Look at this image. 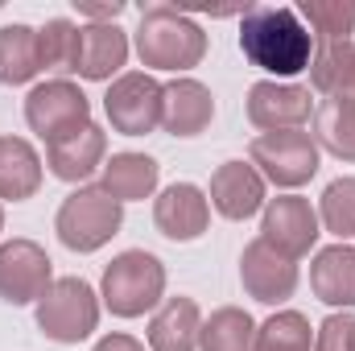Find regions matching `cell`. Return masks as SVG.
Here are the masks:
<instances>
[{"instance_id": "obj_22", "label": "cell", "mask_w": 355, "mask_h": 351, "mask_svg": "<svg viewBox=\"0 0 355 351\" xmlns=\"http://www.w3.org/2000/svg\"><path fill=\"white\" fill-rule=\"evenodd\" d=\"M310 87L322 91L327 99H347V103H355V42L314 46Z\"/></svg>"}, {"instance_id": "obj_3", "label": "cell", "mask_w": 355, "mask_h": 351, "mask_svg": "<svg viewBox=\"0 0 355 351\" xmlns=\"http://www.w3.org/2000/svg\"><path fill=\"white\" fill-rule=\"evenodd\" d=\"M99 298L116 318H141L157 310L166 298V264L145 248H128L103 268Z\"/></svg>"}, {"instance_id": "obj_24", "label": "cell", "mask_w": 355, "mask_h": 351, "mask_svg": "<svg viewBox=\"0 0 355 351\" xmlns=\"http://www.w3.org/2000/svg\"><path fill=\"white\" fill-rule=\"evenodd\" d=\"M198 351H257L252 314L240 306H219L198 331Z\"/></svg>"}, {"instance_id": "obj_25", "label": "cell", "mask_w": 355, "mask_h": 351, "mask_svg": "<svg viewBox=\"0 0 355 351\" xmlns=\"http://www.w3.org/2000/svg\"><path fill=\"white\" fill-rule=\"evenodd\" d=\"M314 145H322L339 162H355V103H347V99H322L318 103Z\"/></svg>"}, {"instance_id": "obj_16", "label": "cell", "mask_w": 355, "mask_h": 351, "mask_svg": "<svg viewBox=\"0 0 355 351\" xmlns=\"http://www.w3.org/2000/svg\"><path fill=\"white\" fill-rule=\"evenodd\" d=\"M103 153H107V137L99 124H87L54 145H46V166L50 174L62 178V182H83L95 170H103Z\"/></svg>"}, {"instance_id": "obj_23", "label": "cell", "mask_w": 355, "mask_h": 351, "mask_svg": "<svg viewBox=\"0 0 355 351\" xmlns=\"http://www.w3.org/2000/svg\"><path fill=\"white\" fill-rule=\"evenodd\" d=\"M42 71V50H37V29L12 21L0 29V83L21 87Z\"/></svg>"}, {"instance_id": "obj_7", "label": "cell", "mask_w": 355, "mask_h": 351, "mask_svg": "<svg viewBox=\"0 0 355 351\" xmlns=\"http://www.w3.org/2000/svg\"><path fill=\"white\" fill-rule=\"evenodd\" d=\"M25 120L46 145H54L91 124V99L67 79H50L25 95Z\"/></svg>"}, {"instance_id": "obj_8", "label": "cell", "mask_w": 355, "mask_h": 351, "mask_svg": "<svg viewBox=\"0 0 355 351\" xmlns=\"http://www.w3.org/2000/svg\"><path fill=\"white\" fill-rule=\"evenodd\" d=\"M162 95H166V87H162L153 75L128 71V75H120V79L107 87L103 112H107V120H112L116 132H124V137H145V132H153V128L162 124Z\"/></svg>"}, {"instance_id": "obj_14", "label": "cell", "mask_w": 355, "mask_h": 351, "mask_svg": "<svg viewBox=\"0 0 355 351\" xmlns=\"http://www.w3.org/2000/svg\"><path fill=\"white\" fill-rule=\"evenodd\" d=\"M265 178L257 174L252 162H223L211 174V207L223 219H248L265 207Z\"/></svg>"}, {"instance_id": "obj_9", "label": "cell", "mask_w": 355, "mask_h": 351, "mask_svg": "<svg viewBox=\"0 0 355 351\" xmlns=\"http://www.w3.org/2000/svg\"><path fill=\"white\" fill-rule=\"evenodd\" d=\"M54 285V261L33 240H8L0 244V302L29 306L42 302Z\"/></svg>"}, {"instance_id": "obj_11", "label": "cell", "mask_w": 355, "mask_h": 351, "mask_svg": "<svg viewBox=\"0 0 355 351\" xmlns=\"http://www.w3.org/2000/svg\"><path fill=\"white\" fill-rule=\"evenodd\" d=\"M240 281L248 298H257L261 306H281L297 289V261H289L285 252H277L268 240L257 236L240 257Z\"/></svg>"}, {"instance_id": "obj_12", "label": "cell", "mask_w": 355, "mask_h": 351, "mask_svg": "<svg viewBox=\"0 0 355 351\" xmlns=\"http://www.w3.org/2000/svg\"><path fill=\"white\" fill-rule=\"evenodd\" d=\"M153 223L166 240H178V244H190L207 232L211 223V203L207 194L194 186V182H174L157 194L153 203Z\"/></svg>"}, {"instance_id": "obj_4", "label": "cell", "mask_w": 355, "mask_h": 351, "mask_svg": "<svg viewBox=\"0 0 355 351\" xmlns=\"http://www.w3.org/2000/svg\"><path fill=\"white\" fill-rule=\"evenodd\" d=\"M124 223V203H116L99 186H79L62 198L54 232L71 252H99Z\"/></svg>"}, {"instance_id": "obj_20", "label": "cell", "mask_w": 355, "mask_h": 351, "mask_svg": "<svg viewBox=\"0 0 355 351\" xmlns=\"http://www.w3.org/2000/svg\"><path fill=\"white\" fill-rule=\"evenodd\" d=\"M157 178L162 166L149 153H112V162L99 170V190H107L116 203H137L157 190Z\"/></svg>"}, {"instance_id": "obj_19", "label": "cell", "mask_w": 355, "mask_h": 351, "mask_svg": "<svg viewBox=\"0 0 355 351\" xmlns=\"http://www.w3.org/2000/svg\"><path fill=\"white\" fill-rule=\"evenodd\" d=\"M202 314L194 298H166L149 323V351H198Z\"/></svg>"}, {"instance_id": "obj_30", "label": "cell", "mask_w": 355, "mask_h": 351, "mask_svg": "<svg viewBox=\"0 0 355 351\" xmlns=\"http://www.w3.org/2000/svg\"><path fill=\"white\" fill-rule=\"evenodd\" d=\"M314 351H355V314H331L314 331Z\"/></svg>"}, {"instance_id": "obj_26", "label": "cell", "mask_w": 355, "mask_h": 351, "mask_svg": "<svg viewBox=\"0 0 355 351\" xmlns=\"http://www.w3.org/2000/svg\"><path fill=\"white\" fill-rule=\"evenodd\" d=\"M297 17L314 29V42L318 46L352 42V33H355V4L352 0H302Z\"/></svg>"}, {"instance_id": "obj_33", "label": "cell", "mask_w": 355, "mask_h": 351, "mask_svg": "<svg viewBox=\"0 0 355 351\" xmlns=\"http://www.w3.org/2000/svg\"><path fill=\"white\" fill-rule=\"evenodd\" d=\"M0 232H4V211H0Z\"/></svg>"}, {"instance_id": "obj_32", "label": "cell", "mask_w": 355, "mask_h": 351, "mask_svg": "<svg viewBox=\"0 0 355 351\" xmlns=\"http://www.w3.org/2000/svg\"><path fill=\"white\" fill-rule=\"evenodd\" d=\"M91 351H145V343L132 339V335H103Z\"/></svg>"}, {"instance_id": "obj_6", "label": "cell", "mask_w": 355, "mask_h": 351, "mask_svg": "<svg viewBox=\"0 0 355 351\" xmlns=\"http://www.w3.org/2000/svg\"><path fill=\"white\" fill-rule=\"evenodd\" d=\"M248 162L257 166V174L268 178L281 190H297L318 174V145L310 132L289 128V132H261L248 145Z\"/></svg>"}, {"instance_id": "obj_1", "label": "cell", "mask_w": 355, "mask_h": 351, "mask_svg": "<svg viewBox=\"0 0 355 351\" xmlns=\"http://www.w3.org/2000/svg\"><path fill=\"white\" fill-rule=\"evenodd\" d=\"M314 33L297 17V8L285 4H257L240 21V50L252 67H261L277 79H293L310 71L314 62Z\"/></svg>"}, {"instance_id": "obj_27", "label": "cell", "mask_w": 355, "mask_h": 351, "mask_svg": "<svg viewBox=\"0 0 355 351\" xmlns=\"http://www.w3.org/2000/svg\"><path fill=\"white\" fill-rule=\"evenodd\" d=\"M314 331L310 318L297 310H277L268 323L257 327V351H310Z\"/></svg>"}, {"instance_id": "obj_28", "label": "cell", "mask_w": 355, "mask_h": 351, "mask_svg": "<svg viewBox=\"0 0 355 351\" xmlns=\"http://www.w3.org/2000/svg\"><path fill=\"white\" fill-rule=\"evenodd\" d=\"M37 50H42V71H75L79 54V25L67 17H54L37 29Z\"/></svg>"}, {"instance_id": "obj_10", "label": "cell", "mask_w": 355, "mask_h": 351, "mask_svg": "<svg viewBox=\"0 0 355 351\" xmlns=\"http://www.w3.org/2000/svg\"><path fill=\"white\" fill-rule=\"evenodd\" d=\"M318 211L310 207V198L302 194H281L265 203V219H261V240H268L277 252H285L289 261L306 257L318 244Z\"/></svg>"}, {"instance_id": "obj_2", "label": "cell", "mask_w": 355, "mask_h": 351, "mask_svg": "<svg viewBox=\"0 0 355 351\" xmlns=\"http://www.w3.org/2000/svg\"><path fill=\"white\" fill-rule=\"evenodd\" d=\"M137 54L153 71H190L207 54V33L174 4H149L137 21Z\"/></svg>"}, {"instance_id": "obj_5", "label": "cell", "mask_w": 355, "mask_h": 351, "mask_svg": "<svg viewBox=\"0 0 355 351\" xmlns=\"http://www.w3.org/2000/svg\"><path fill=\"white\" fill-rule=\"evenodd\" d=\"M37 327L54 343H83L99 327V293L83 277H58L37 302Z\"/></svg>"}, {"instance_id": "obj_31", "label": "cell", "mask_w": 355, "mask_h": 351, "mask_svg": "<svg viewBox=\"0 0 355 351\" xmlns=\"http://www.w3.org/2000/svg\"><path fill=\"white\" fill-rule=\"evenodd\" d=\"M79 12L91 17L95 25H116V17L124 12V4H79Z\"/></svg>"}, {"instance_id": "obj_17", "label": "cell", "mask_w": 355, "mask_h": 351, "mask_svg": "<svg viewBox=\"0 0 355 351\" xmlns=\"http://www.w3.org/2000/svg\"><path fill=\"white\" fill-rule=\"evenodd\" d=\"M128 62V33L120 25H83L79 29V54H75V75L91 83L112 79Z\"/></svg>"}, {"instance_id": "obj_18", "label": "cell", "mask_w": 355, "mask_h": 351, "mask_svg": "<svg viewBox=\"0 0 355 351\" xmlns=\"http://www.w3.org/2000/svg\"><path fill=\"white\" fill-rule=\"evenodd\" d=\"M310 289L318 302L355 310V248L352 244H331L310 264Z\"/></svg>"}, {"instance_id": "obj_29", "label": "cell", "mask_w": 355, "mask_h": 351, "mask_svg": "<svg viewBox=\"0 0 355 351\" xmlns=\"http://www.w3.org/2000/svg\"><path fill=\"white\" fill-rule=\"evenodd\" d=\"M318 219L331 236L352 240L355 236V178H335L327 190H322V203H318Z\"/></svg>"}, {"instance_id": "obj_13", "label": "cell", "mask_w": 355, "mask_h": 351, "mask_svg": "<svg viewBox=\"0 0 355 351\" xmlns=\"http://www.w3.org/2000/svg\"><path fill=\"white\" fill-rule=\"evenodd\" d=\"M314 116L310 108V91L293 87V83H252L248 87V120L265 132H289V128H302L306 120Z\"/></svg>"}, {"instance_id": "obj_15", "label": "cell", "mask_w": 355, "mask_h": 351, "mask_svg": "<svg viewBox=\"0 0 355 351\" xmlns=\"http://www.w3.org/2000/svg\"><path fill=\"white\" fill-rule=\"evenodd\" d=\"M215 120V95L198 79H174L162 95V124L170 137H198Z\"/></svg>"}, {"instance_id": "obj_21", "label": "cell", "mask_w": 355, "mask_h": 351, "mask_svg": "<svg viewBox=\"0 0 355 351\" xmlns=\"http://www.w3.org/2000/svg\"><path fill=\"white\" fill-rule=\"evenodd\" d=\"M42 186V157L25 137H0V198L25 203Z\"/></svg>"}]
</instances>
